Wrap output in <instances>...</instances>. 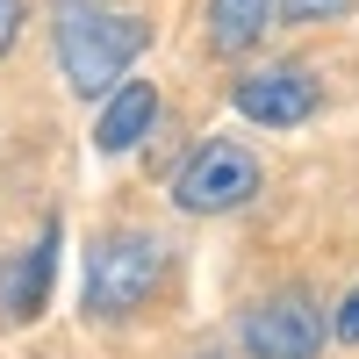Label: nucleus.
Returning a JSON list of instances; mask_svg holds the SVG:
<instances>
[{"instance_id":"nucleus-3","label":"nucleus","mask_w":359,"mask_h":359,"mask_svg":"<svg viewBox=\"0 0 359 359\" xmlns=\"http://www.w3.org/2000/svg\"><path fill=\"white\" fill-rule=\"evenodd\" d=\"M252 194H259V151L237 144V137H208L172 180V201L187 216H223V208L252 201Z\"/></svg>"},{"instance_id":"nucleus-10","label":"nucleus","mask_w":359,"mask_h":359,"mask_svg":"<svg viewBox=\"0 0 359 359\" xmlns=\"http://www.w3.org/2000/svg\"><path fill=\"white\" fill-rule=\"evenodd\" d=\"M331 338H345V345H359V287L338 302V316H331Z\"/></svg>"},{"instance_id":"nucleus-7","label":"nucleus","mask_w":359,"mask_h":359,"mask_svg":"<svg viewBox=\"0 0 359 359\" xmlns=\"http://www.w3.org/2000/svg\"><path fill=\"white\" fill-rule=\"evenodd\" d=\"M50 266H57V223H43L36 245L15 259V273H8V316H22V323L43 316V302H50Z\"/></svg>"},{"instance_id":"nucleus-2","label":"nucleus","mask_w":359,"mask_h":359,"mask_svg":"<svg viewBox=\"0 0 359 359\" xmlns=\"http://www.w3.org/2000/svg\"><path fill=\"white\" fill-rule=\"evenodd\" d=\"M165 273V245L151 230H115L86 252V309L94 316H130Z\"/></svg>"},{"instance_id":"nucleus-11","label":"nucleus","mask_w":359,"mask_h":359,"mask_svg":"<svg viewBox=\"0 0 359 359\" xmlns=\"http://www.w3.org/2000/svg\"><path fill=\"white\" fill-rule=\"evenodd\" d=\"M22 22H29V15H22V0H0V57L15 50V36H22Z\"/></svg>"},{"instance_id":"nucleus-8","label":"nucleus","mask_w":359,"mask_h":359,"mask_svg":"<svg viewBox=\"0 0 359 359\" xmlns=\"http://www.w3.org/2000/svg\"><path fill=\"white\" fill-rule=\"evenodd\" d=\"M273 15H280V0H208V43L223 57H237L273 29Z\"/></svg>"},{"instance_id":"nucleus-9","label":"nucleus","mask_w":359,"mask_h":359,"mask_svg":"<svg viewBox=\"0 0 359 359\" xmlns=\"http://www.w3.org/2000/svg\"><path fill=\"white\" fill-rule=\"evenodd\" d=\"M352 0H280V15L287 22H331V15H345Z\"/></svg>"},{"instance_id":"nucleus-4","label":"nucleus","mask_w":359,"mask_h":359,"mask_svg":"<svg viewBox=\"0 0 359 359\" xmlns=\"http://www.w3.org/2000/svg\"><path fill=\"white\" fill-rule=\"evenodd\" d=\"M331 338V316H323L309 294H273L245 316V352L252 359H316Z\"/></svg>"},{"instance_id":"nucleus-1","label":"nucleus","mask_w":359,"mask_h":359,"mask_svg":"<svg viewBox=\"0 0 359 359\" xmlns=\"http://www.w3.org/2000/svg\"><path fill=\"white\" fill-rule=\"evenodd\" d=\"M144 36H151V29L137 15L94 8V0H57V65H65V79L79 94H115V79L130 72Z\"/></svg>"},{"instance_id":"nucleus-5","label":"nucleus","mask_w":359,"mask_h":359,"mask_svg":"<svg viewBox=\"0 0 359 359\" xmlns=\"http://www.w3.org/2000/svg\"><path fill=\"white\" fill-rule=\"evenodd\" d=\"M237 115H252L259 130H294L316 115V79L302 65H259L237 79Z\"/></svg>"},{"instance_id":"nucleus-6","label":"nucleus","mask_w":359,"mask_h":359,"mask_svg":"<svg viewBox=\"0 0 359 359\" xmlns=\"http://www.w3.org/2000/svg\"><path fill=\"white\" fill-rule=\"evenodd\" d=\"M151 123H158V86H151V79H123V86L108 94V108H101L94 144H101L108 158H123V151H130V144L151 130Z\"/></svg>"}]
</instances>
